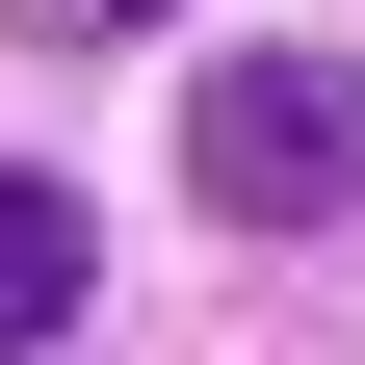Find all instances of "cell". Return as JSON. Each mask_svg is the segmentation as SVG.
I'll return each instance as SVG.
<instances>
[{
	"label": "cell",
	"instance_id": "obj_1",
	"mask_svg": "<svg viewBox=\"0 0 365 365\" xmlns=\"http://www.w3.org/2000/svg\"><path fill=\"white\" fill-rule=\"evenodd\" d=\"M182 182H209L235 235H339L365 209V78L339 53H209L182 78Z\"/></svg>",
	"mask_w": 365,
	"mask_h": 365
},
{
	"label": "cell",
	"instance_id": "obj_2",
	"mask_svg": "<svg viewBox=\"0 0 365 365\" xmlns=\"http://www.w3.org/2000/svg\"><path fill=\"white\" fill-rule=\"evenodd\" d=\"M78 287H105V261H78V182H0V365L78 339Z\"/></svg>",
	"mask_w": 365,
	"mask_h": 365
}]
</instances>
